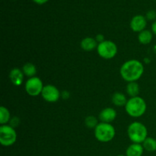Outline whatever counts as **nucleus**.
Returning a JSON list of instances; mask_svg holds the SVG:
<instances>
[{"label":"nucleus","mask_w":156,"mask_h":156,"mask_svg":"<svg viewBox=\"0 0 156 156\" xmlns=\"http://www.w3.org/2000/svg\"><path fill=\"white\" fill-rule=\"evenodd\" d=\"M144 73L143 64L138 59L126 61L120 69L122 79L127 82H137Z\"/></svg>","instance_id":"nucleus-1"},{"label":"nucleus","mask_w":156,"mask_h":156,"mask_svg":"<svg viewBox=\"0 0 156 156\" xmlns=\"http://www.w3.org/2000/svg\"><path fill=\"white\" fill-rule=\"evenodd\" d=\"M146 110L147 105L146 101L140 96L129 98L125 105V111L126 114L133 118H139L144 115Z\"/></svg>","instance_id":"nucleus-2"},{"label":"nucleus","mask_w":156,"mask_h":156,"mask_svg":"<svg viewBox=\"0 0 156 156\" xmlns=\"http://www.w3.org/2000/svg\"><path fill=\"white\" fill-rule=\"evenodd\" d=\"M127 135L133 143L142 144L148 137V129L140 122H133L127 128Z\"/></svg>","instance_id":"nucleus-3"},{"label":"nucleus","mask_w":156,"mask_h":156,"mask_svg":"<svg viewBox=\"0 0 156 156\" xmlns=\"http://www.w3.org/2000/svg\"><path fill=\"white\" fill-rule=\"evenodd\" d=\"M94 137L101 143H109L114 140L116 135V129L111 123L101 122L94 129Z\"/></svg>","instance_id":"nucleus-4"},{"label":"nucleus","mask_w":156,"mask_h":156,"mask_svg":"<svg viewBox=\"0 0 156 156\" xmlns=\"http://www.w3.org/2000/svg\"><path fill=\"white\" fill-rule=\"evenodd\" d=\"M98 54L105 59H111L116 56L118 52L117 44L112 41L105 40L101 43H99L97 47Z\"/></svg>","instance_id":"nucleus-5"},{"label":"nucleus","mask_w":156,"mask_h":156,"mask_svg":"<svg viewBox=\"0 0 156 156\" xmlns=\"http://www.w3.org/2000/svg\"><path fill=\"white\" fill-rule=\"evenodd\" d=\"M17 133L14 127L9 124L0 126V143L5 147L13 146L17 140Z\"/></svg>","instance_id":"nucleus-6"},{"label":"nucleus","mask_w":156,"mask_h":156,"mask_svg":"<svg viewBox=\"0 0 156 156\" xmlns=\"http://www.w3.org/2000/svg\"><path fill=\"white\" fill-rule=\"evenodd\" d=\"M44 83L42 80L39 77L29 78L25 82L24 88L28 95L31 97H37V96L41 95L43 89H44Z\"/></svg>","instance_id":"nucleus-7"},{"label":"nucleus","mask_w":156,"mask_h":156,"mask_svg":"<svg viewBox=\"0 0 156 156\" xmlns=\"http://www.w3.org/2000/svg\"><path fill=\"white\" fill-rule=\"evenodd\" d=\"M41 96L48 103H55L61 98V92L53 85H44Z\"/></svg>","instance_id":"nucleus-8"},{"label":"nucleus","mask_w":156,"mask_h":156,"mask_svg":"<svg viewBox=\"0 0 156 156\" xmlns=\"http://www.w3.org/2000/svg\"><path fill=\"white\" fill-rule=\"evenodd\" d=\"M146 25H147V19L146 17L141 15H137L134 16L131 19L130 24H129L131 30L137 33H140L143 30H146Z\"/></svg>","instance_id":"nucleus-9"},{"label":"nucleus","mask_w":156,"mask_h":156,"mask_svg":"<svg viewBox=\"0 0 156 156\" xmlns=\"http://www.w3.org/2000/svg\"><path fill=\"white\" fill-rule=\"evenodd\" d=\"M117 111L113 108H105L99 114V120L103 123H111L117 117Z\"/></svg>","instance_id":"nucleus-10"},{"label":"nucleus","mask_w":156,"mask_h":156,"mask_svg":"<svg viewBox=\"0 0 156 156\" xmlns=\"http://www.w3.org/2000/svg\"><path fill=\"white\" fill-rule=\"evenodd\" d=\"M24 74L22 69L18 68H14L9 73V79L11 82L15 86H20L24 82Z\"/></svg>","instance_id":"nucleus-11"},{"label":"nucleus","mask_w":156,"mask_h":156,"mask_svg":"<svg viewBox=\"0 0 156 156\" xmlns=\"http://www.w3.org/2000/svg\"><path fill=\"white\" fill-rule=\"evenodd\" d=\"M98 43L95 40V38L90 37H85L82 40L80 43L81 48L85 51H92V50L97 49Z\"/></svg>","instance_id":"nucleus-12"},{"label":"nucleus","mask_w":156,"mask_h":156,"mask_svg":"<svg viewBox=\"0 0 156 156\" xmlns=\"http://www.w3.org/2000/svg\"><path fill=\"white\" fill-rule=\"evenodd\" d=\"M144 152L143 145L139 143H132L126 150V156H142Z\"/></svg>","instance_id":"nucleus-13"},{"label":"nucleus","mask_w":156,"mask_h":156,"mask_svg":"<svg viewBox=\"0 0 156 156\" xmlns=\"http://www.w3.org/2000/svg\"><path fill=\"white\" fill-rule=\"evenodd\" d=\"M153 39V33L149 30H144L139 33L138 41L139 42L143 45H147L152 42Z\"/></svg>","instance_id":"nucleus-14"},{"label":"nucleus","mask_w":156,"mask_h":156,"mask_svg":"<svg viewBox=\"0 0 156 156\" xmlns=\"http://www.w3.org/2000/svg\"><path fill=\"white\" fill-rule=\"evenodd\" d=\"M126 93L130 98L137 97L140 92V88L139 84L136 82H128L126 88Z\"/></svg>","instance_id":"nucleus-15"},{"label":"nucleus","mask_w":156,"mask_h":156,"mask_svg":"<svg viewBox=\"0 0 156 156\" xmlns=\"http://www.w3.org/2000/svg\"><path fill=\"white\" fill-rule=\"evenodd\" d=\"M127 101L126 95L121 92H115L112 96L113 104L117 107H125Z\"/></svg>","instance_id":"nucleus-16"},{"label":"nucleus","mask_w":156,"mask_h":156,"mask_svg":"<svg viewBox=\"0 0 156 156\" xmlns=\"http://www.w3.org/2000/svg\"><path fill=\"white\" fill-rule=\"evenodd\" d=\"M22 71L24 76L28 78L34 77L37 74V67L31 62H27L22 67Z\"/></svg>","instance_id":"nucleus-17"},{"label":"nucleus","mask_w":156,"mask_h":156,"mask_svg":"<svg viewBox=\"0 0 156 156\" xmlns=\"http://www.w3.org/2000/svg\"><path fill=\"white\" fill-rule=\"evenodd\" d=\"M142 145L144 148V150L147 152H154L156 151V140L155 138L148 136Z\"/></svg>","instance_id":"nucleus-18"},{"label":"nucleus","mask_w":156,"mask_h":156,"mask_svg":"<svg viewBox=\"0 0 156 156\" xmlns=\"http://www.w3.org/2000/svg\"><path fill=\"white\" fill-rule=\"evenodd\" d=\"M11 120V114L9 109L4 106L0 107V123L5 125Z\"/></svg>","instance_id":"nucleus-19"},{"label":"nucleus","mask_w":156,"mask_h":156,"mask_svg":"<svg viewBox=\"0 0 156 156\" xmlns=\"http://www.w3.org/2000/svg\"><path fill=\"white\" fill-rule=\"evenodd\" d=\"M98 121L97 117H95L94 116L89 115L88 117H85V124L89 129H94L98 126Z\"/></svg>","instance_id":"nucleus-20"},{"label":"nucleus","mask_w":156,"mask_h":156,"mask_svg":"<svg viewBox=\"0 0 156 156\" xmlns=\"http://www.w3.org/2000/svg\"><path fill=\"white\" fill-rule=\"evenodd\" d=\"M146 19L149 20V21H152V20H156V12L155 10H150L147 12L146 16Z\"/></svg>","instance_id":"nucleus-21"},{"label":"nucleus","mask_w":156,"mask_h":156,"mask_svg":"<svg viewBox=\"0 0 156 156\" xmlns=\"http://www.w3.org/2000/svg\"><path fill=\"white\" fill-rule=\"evenodd\" d=\"M19 123H20V120L19 118H18L17 117H12V118H11V120L10 122H9V123H10V126H12V127L15 128L17 126H18L19 125Z\"/></svg>","instance_id":"nucleus-22"},{"label":"nucleus","mask_w":156,"mask_h":156,"mask_svg":"<svg viewBox=\"0 0 156 156\" xmlns=\"http://www.w3.org/2000/svg\"><path fill=\"white\" fill-rule=\"evenodd\" d=\"M70 97V93L69 92L66 90H64V91H61V98L62 99H69Z\"/></svg>","instance_id":"nucleus-23"},{"label":"nucleus","mask_w":156,"mask_h":156,"mask_svg":"<svg viewBox=\"0 0 156 156\" xmlns=\"http://www.w3.org/2000/svg\"><path fill=\"white\" fill-rule=\"evenodd\" d=\"M95 40L96 41H97V42L98 43H101V42H103V41H105V37H104V35L103 34H98L97 36L95 37Z\"/></svg>","instance_id":"nucleus-24"},{"label":"nucleus","mask_w":156,"mask_h":156,"mask_svg":"<svg viewBox=\"0 0 156 156\" xmlns=\"http://www.w3.org/2000/svg\"><path fill=\"white\" fill-rule=\"evenodd\" d=\"M33 1L38 5H43V4H45L46 2H47L48 0H33Z\"/></svg>","instance_id":"nucleus-25"},{"label":"nucleus","mask_w":156,"mask_h":156,"mask_svg":"<svg viewBox=\"0 0 156 156\" xmlns=\"http://www.w3.org/2000/svg\"><path fill=\"white\" fill-rule=\"evenodd\" d=\"M152 31L153 33V34L156 35V20L152 24Z\"/></svg>","instance_id":"nucleus-26"},{"label":"nucleus","mask_w":156,"mask_h":156,"mask_svg":"<svg viewBox=\"0 0 156 156\" xmlns=\"http://www.w3.org/2000/svg\"><path fill=\"white\" fill-rule=\"evenodd\" d=\"M117 156H126V155H118Z\"/></svg>","instance_id":"nucleus-27"}]
</instances>
